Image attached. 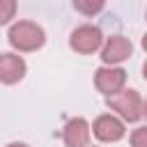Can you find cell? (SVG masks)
Returning a JSON list of instances; mask_svg holds the SVG:
<instances>
[{
	"label": "cell",
	"instance_id": "obj_4",
	"mask_svg": "<svg viewBox=\"0 0 147 147\" xmlns=\"http://www.w3.org/2000/svg\"><path fill=\"white\" fill-rule=\"evenodd\" d=\"M126 85V71L122 67H99L94 71V87L108 99L124 90Z\"/></svg>",
	"mask_w": 147,
	"mask_h": 147
},
{
	"label": "cell",
	"instance_id": "obj_9",
	"mask_svg": "<svg viewBox=\"0 0 147 147\" xmlns=\"http://www.w3.org/2000/svg\"><path fill=\"white\" fill-rule=\"evenodd\" d=\"M71 7L76 11H80V14H85V16H94V14H99L103 9V2L101 0H94V2H90V0H74Z\"/></svg>",
	"mask_w": 147,
	"mask_h": 147
},
{
	"label": "cell",
	"instance_id": "obj_14",
	"mask_svg": "<svg viewBox=\"0 0 147 147\" xmlns=\"http://www.w3.org/2000/svg\"><path fill=\"white\" fill-rule=\"evenodd\" d=\"M142 78L147 80V60H145V64H142Z\"/></svg>",
	"mask_w": 147,
	"mask_h": 147
},
{
	"label": "cell",
	"instance_id": "obj_7",
	"mask_svg": "<svg viewBox=\"0 0 147 147\" xmlns=\"http://www.w3.org/2000/svg\"><path fill=\"white\" fill-rule=\"evenodd\" d=\"M90 131L92 126L85 117H71L62 129V140L67 147H90Z\"/></svg>",
	"mask_w": 147,
	"mask_h": 147
},
{
	"label": "cell",
	"instance_id": "obj_6",
	"mask_svg": "<svg viewBox=\"0 0 147 147\" xmlns=\"http://www.w3.org/2000/svg\"><path fill=\"white\" fill-rule=\"evenodd\" d=\"M131 53H133V44L122 34H113L106 39V44L101 48V62H103V67H113V64L129 60Z\"/></svg>",
	"mask_w": 147,
	"mask_h": 147
},
{
	"label": "cell",
	"instance_id": "obj_8",
	"mask_svg": "<svg viewBox=\"0 0 147 147\" xmlns=\"http://www.w3.org/2000/svg\"><path fill=\"white\" fill-rule=\"evenodd\" d=\"M25 60L16 53H2L0 55V80L5 85H14L18 80H23L25 76Z\"/></svg>",
	"mask_w": 147,
	"mask_h": 147
},
{
	"label": "cell",
	"instance_id": "obj_15",
	"mask_svg": "<svg viewBox=\"0 0 147 147\" xmlns=\"http://www.w3.org/2000/svg\"><path fill=\"white\" fill-rule=\"evenodd\" d=\"M142 117H147V99H145V110H142Z\"/></svg>",
	"mask_w": 147,
	"mask_h": 147
},
{
	"label": "cell",
	"instance_id": "obj_3",
	"mask_svg": "<svg viewBox=\"0 0 147 147\" xmlns=\"http://www.w3.org/2000/svg\"><path fill=\"white\" fill-rule=\"evenodd\" d=\"M103 34L96 25H90V23H83L78 28H74V32L69 34V46L80 53V55H90L99 48H103Z\"/></svg>",
	"mask_w": 147,
	"mask_h": 147
},
{
	"label": "cell",
	"instance_id": "obj_12",
	"mask_svg": "<svg viewBox=\"0 0 147 147\" xmlns=\"http://www.w3.org/2000/svg\"><path fill=\"white\" fill-rule=\"evenodd\" d=\"M140 46H142V51H145V53H147V32H145V34H142V41H140Z\"/></svg>",
	"mask_w": 147,
	"mask_h": 147
},
{
	"label": "cell",
	"instance_id": "obj_11",
	"mask_svg": "<svg viewBox=\"0 0 147 147\" xmlns=\"http://www.w3.org/2000/svg\"><path fill=\"white\" fill-rule=\"evenodd\" d=\"M11 11H14V2H7V5H5V14L0 16V23H2V25H5V23H9Z\"/></svg>",
	"mask_w": 147,
	"mask_h": 147
},
{
	"label": "cell",
	"instance_id": "obj_1",
	"mask_svg": "<svg viewBox=\"0 0 147 147\" xmlns=\"http://www.w3.org/2000/svg\"><path fill=\"white\" fill-rule=\"evenodd\" d=\"M7 39H9L11 48H16L18 53H32V51H39L44 46L46 32L34 21H16L9 28Z\"/></svg>",
	"mask_w": 147,
	"mask_h": 147
},
{
	"label": "cell",
	"instance_id": "obj_2",
	"mask_svg": "<svg viewBox=\"0 0 147 147\" xmlns=\"http://www.w3.org/2000/svg\"><path fill=\"white\" fill-rule=\"evenodd\" d=\"M106 106L110 110H115V115L122 122H138L142 117V110H145V101L138 94V90H122L119 94L108 96Z\"/></svg>",
	"mask_w": 147,
	"mask_h": 147
},
{
	"label": "cell",
	"instance_id": "obj_13",
	"mask_svg": "<svg viewBox=\"0 0 147 147\" xmlns=\"http://www.w3.org/2000/svg\"><path fill=\"white\" fill-rule=\"evenodd\" d=\"M7 147H28V145H25V142H9Z\"/></svg>",
	"mask_w": 147,
	"mask_h": 147
},
{
	"label": "cell",
	"instance_id": "obj_16",
	"mask_svg": "<svg viewBox=\"0 0 147 147\" xmlns=\"http://www.w3.org/2000/svg\"><path fill=\"white\" fill-rule=\"evenodd\" d=\"M145 21H147V11H145Z\"/></svg>",
	"mask_w": 147,
	"mask_h": 147
},
{
	"label": "cell",
	"instance_id": "obj_5",
	"mask_svg": "<svg viewBox=\"0 0 147 147\" xmlns=\"http://www.w3.org/2000/svg\"><path fill=\"white\" fill-rule=\"evenodd\" d=\"M92 133H94V138L101 140V142H117V140L124 138L126 126H124V122H122L117 115L103 113V115H99V117L92 122Z\"/></svg>",
	"mask_w": 147,
	"mask_h": 147
},
{
	"label": "cell",
	"instance_id": "obj_10",
	"mask_svg": "<svg viewBox=\"0 0 147 147\" xmlns=\"http://www.w3.org/2000/svg\"><path fill=\"white\" fill-rule=\"evenodd\" d=\"M131 147H147V126H140L131 133Z\"/></svg>",
	"mask_w": 147,
	"mask_h": 147
}]
</instances>
